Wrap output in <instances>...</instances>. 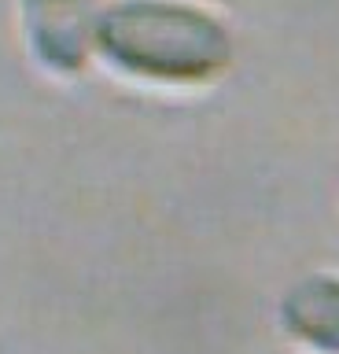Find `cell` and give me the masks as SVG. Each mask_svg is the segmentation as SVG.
Wrapping results in <instances>:
<instances>
[{"instance_id": "obj_1", "label": "cell", "mask_w": 339, "mask_h": 354, "mask_svg": "<svg viewBox=\"0 0 339 354\" xmlns=\"http://www.w3.org/2000/svg\"><path fill=\"white\" fill-rule=\"evenodd\" d=\"M96 55L137 82L195 88L233 66L236 41L222 15L192 0H111L96 22Z\"/></svg>"}, {"instance_id": "obj_2", "label": "cell", "mask_w": 339, "mask_h": 354, "mask_svg": "<svg viewBox=\"0 0 339 354\" xmlns=\"http://www.w3.org/2000/svg\"><path fill=\"white\" fill-rule=\"evenodd\" d=\"M104 4L96 0H19L23 33L34 59L52 74H81L96 52V22Z\"/></svg>"}, {"instance_id": "obj_3", "label": "cell", "mask_w": 339, "mask_h": 354, "mask_svg": "<svg viewBox=\"0 0 339 354\" xmlns=\"http://www.w3.org/2000/svg\"><path fill=\"white\" fill-rule=\"evenodd\" d=\"M284 336L310 354H339V273H306L277 303Z\"/></svg>"}]
</instances>
